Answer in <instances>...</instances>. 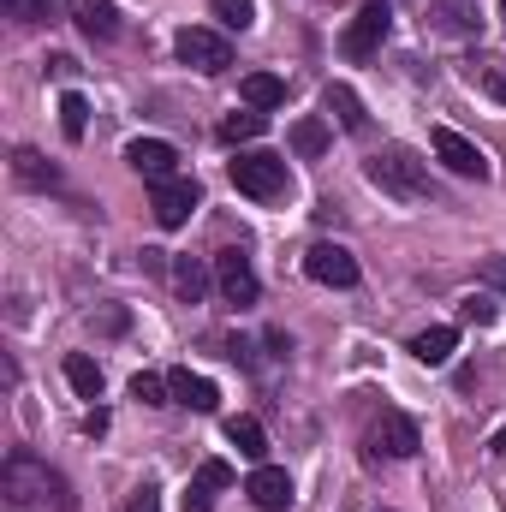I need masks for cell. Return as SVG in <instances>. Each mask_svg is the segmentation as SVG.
Listing matches in <instances>:
<instances>
[{"label":"cell","instance_id":"obj_14","mask_svg":"<svg viewBox=\"0 0 506 512\" xmlns=\"http://www.w3.org/2000/svg\"><path fill=\"white\" fill-rule=\"evenodd\" d=\"M66 6H72V18H78L84 36H96V42H114L120 36V12L108 0H66Z\"/></svg>","mask_w":506,"mask_h":512},{"label":"cell","instance_id":"obj_32","mask_svg":"<svg viewBox=\"0 0 506 512\" xmlns=\"http://www.w3.org/2000/svg\"><path fill=\"white\" fill-rule=\"evenodd\" d=\"M489 453H506V429L495 435V441H489Z\"/></svg>","mask_w":506,"mask_h":512},{"label":"cell","instance_id":"obj_13","mask_svg":"<svg viewBox=\"0 0 506 512\" xmlns=\"http://www.w3.org/2000/svg\"><path fill=\"white\" fill-rule=\"evenodd\" d=\"M227 483H233V465L227 459H203L191 489H185V512H209L215 507V489H227Z\"/></svg>","mask_w":506,"mask_h":512},{"label":"cell","instance_id":"obj_26","mask_svg":"<svg viewBox=\"0 0 506 512\" xmlns=\"http://www.w3.org/2000/svg\"><path fill=\"white\" fill-rule=\"evenodd\" d=\"M131 399H143V405H173V387H167V376L137 370V376H131Z\"/></svg>","mask_w":506,"mask_h":512},{"label":"cell","instance_id":"obj_22","mask_svg":"<svg viewBox=\"0 0 506 512\" xmlns=\"http://www.w3.org/2000/svg\"><path fill=\"white\" fill-rule=\"evenodd\" d=\"M227 441H233L245 459H256V465H262V453H268V435H262L256 417H233V423H227Z\"/></svg>","mask_w":506,"mask_h":512},{"label":"cell","instance_id":"obj_18","mask_svg":"<svg viewBox=\"0 0 506 512\" xmlns=\"http://www.w3.org/2000/svg\"><path fill=\"white\" fill-rule=\"evenodd\" d=\"M453 346H459V334L441 322V328H423L417 340H411V352H417V364H429V370H441L447 358H453Z\"/></svg>","mask_w":506,"mask_h":512},{"label":"cell","instance_id":"obj_11","mask_svg":"<svg viewBox=\"0 0 506 512\" xmlns=\"http://www.w3.org/2000/svg\"><path fill=\"white\" fill-rule=\"evenodd\" d=\"M126 161L155 185V179H173V167H179V149L167 143V137H137V143H126Z\"/></svg>","mask_w":506,"mask_h":512},{"label":"cell","instance_id":"obj_20","mask_svg":"<svg viewBox=\"0 0 506 512\" xmlns=\"http://www.w3.org/2000/svg\"><path fill=\"white\" fill-rule=\"evenodd\" d=\"M239 96H245V108H280L286 102V78H274V72H251L245 84H239Z\"/></svg>","mask_w":506,"mask_h":512},{"label":"cell","instance_id":"obj_27","mask_svg":"<svg viewBox=\"0 0 506 512\" xmlns=\"http://www.w3.org/2000/svg\"><path fill=\"white\" fill-rule=\"evenodd\" d=\"M215 18L227 30H251L256 24V0H215Z\"/></svg>","mask_w":506,"mask_h":512},{"label":"cell","instance_id":"obj_31","mask_svg":"<svg viewBox=\"0 0 506 512\" xmlns=\"http://www.w3.org/2000/svg\"><path fill=\"white\" fill-rule=\"evenodd\" d=\"M483 280H489L495 292H506V256H489V262H483Z\"/></svg>","mask_w":506,"mask_h":512},{"label":"cell","instance_id":"obj_21","mask_svg":"<svg viewBox=\"0 0 506 512\" xmlns=\"http://www.w3.org/2000/svg\"><path fill=\"white\" fill-rule=\"evenodd\" d=\"M66 382H72L78 399H102V370H96V358H84V352L66 358Z\"/></svg>","mask_w":506,"mask_h":512},{"label":"cell","instance_id":"obj_24","mask_svg":"<svg viewBox=\"0 0 506 512\" xmlns=\"http://www.w3.org/2000/svg\"><path fill=\"white\" fill-rule=\"evenodd\" d=\"M60 131H66L72 143H78V137L90 131V102H84L78 90H66V96H60Z\"/></svg>","mask_w":506,"mask_h":512},{"label":"cell","instance_id":"obj_29","mask_svg":"<svg viewBox=\"0 0 506 512\" xmlns=\"http://www.w3.org/2000/svg\"><path fill=\"white\" fill-rule=\"evenodd\" d=\"M465 322L489 328V322H495V304H489V298H465Z\"/></svg>","mask_w":506,"mask_h":512},{"label":"cell","instance_id":"obj_3","mask_svg":"<svg viewBox=\"0 0 506 512\" xmlns=\"http://www.w3.org/2000/svg\"><path fill=\"white\" fill-rule=\"evenodd\" d=\"M233 185L251 197V203H280L292 191V173H286V155H268V149H251L233 161Z\"/></svg>","mask_w":506,"mask_h":512},{"label":"cell","instance_id":"obj_25","mask_svg":"<svg viewBox=\"0 0 506 512\" xmlns=\"http://www.w3.org/2000/svg\"><path fill=\"white\" fill-rule=\"evenodd\" d=\"M322 149H328V126H322V120H298V126H292V155L316 161Z\"/></svg>","mask_w":506,"mask_h":512},{"label":"cell","instance_id":"obj_17","mask_svg":"<svg viewBox=\"0 0 506 512\" xmlns=\"http://www.w3.org/2000/svg\"><path fill=\"white\" fill-rule=\"evenodd\" d=\"M12 179L30 185V191H54V185H60V167L42 161L36 149H12Z\"/></svg>","mask_w":506,"mask_h":512},{"label":"cell","instance_id":"obj_7","mask_svg":"<svg viewBox=\"0 0 506 512\" xmlns=\"http://www.w3.org/2000/svg\"><path fill=\"white\" fill-rule=\"evenodd\" d=\"M304 274L316 280V286H358V256L346 251V245H310L304 251Z\"/></svg>","mask_w":506,"mask_h":512},{"label":"cell","instance_id":"obj_16","mask_svg":"<svg viewBox=\"0 0 506 512\" xmlns=\"http://www.w3.org/2000/svg\"><path fill=\"white\" fill-rule=\"evenodd\" d=\"M322 108L340 120V131H364L370 126V114H364V102H358L352 84H328V90H322Z\"/></svg>","mask_w":506,"mask_h":512},{"label":"cell","instance_id":"obj_15","mask_svg":"<svg viewBox=\"0 0 506 512\" xmlns=\"http://www.w3.org/2000/svg\"><path fill=\"white\" fill-rule=\"evenodd\" d=\"M167 387H173V405H191V411H215V405H221V387L209 382V376L173 370V376H167Z\"/></svg>","mask_w":506,"mask_h":512},{"label":"cell","instance_id":"obj_2","mask_svg":"<svg viewBox=\"0 0 506 512\" xmlns=\"http://www.w3.org/2000/svg\"><path fill=\"white\" fill-rule=\"evenodd\" d=\"M0 483H6V507H30L36 495H54V507L72 512L66 477H54V471H48V465H36L30 453H12V459H6V471H0Z\"/></svg>","mask_w":506,"mask_h":512},{"label":"cell","instance_id":"obj_5","mask_svg":"<svg viewBox=\"0 0 506 512\" xmlns=\"http://www.w3.org/2000/svg\"><path fill=\"white\" fill-rule=\"evenodd\" d=\"M387 30H393V12H387V0L358 6V18H352V24H346V36H340V54H346V60H370V54H381Z\"/></svg>","mask_w":506,"mask_h":512},{"label":"cell","instance_id":"obj_33","mask_svg":"<svg viewBox=\"0 0 506 512\" xmlns=\"http://www.w3.org/2000/svg\"><path fill=\"white\" fill-rule=\"evenodd\" d=\"M501 18H506V0H501Z\"/></svg>","mask_w":506,"mask_h":512},{"label":"cell","instance_id":"obj_1","mask_svg":"<svg viewBox=\"0 0 506 512\" xmlns=\"http://www.w3.org/2000/svg\"><path fill=\"white\" fill-rule=\"evenodd\" d=\"M364 173H370L376 191L399 197V203H429V197H435V185H429V161H423L417 149H405V143L376 149V155L364 161Z\"/></svg>","mask_w":506,"mask_h":512},{"label":"cell","instance_id":"obj_9","mask_svg":"<svg viewBox=\"0 0 506 512\" xmlns=\"http://www.w3.org/2000/svg\"><path fill=\"white\" fill-rule=\"evenodd\" d=\"M149 209H155V221L173 233V227L191 221V209H197V185H191V179H155V185H149Z\"/></svg>","mask_w":506,"mask_h":512},{"label":"cell","instance_id":"obj_6","mask_svg":"<svg viewBox=\"0 0 506 512\" xmlns=\"http://www.w3.org/2000/svg\"><path fill=\"white\" fill-rule=\"evenodd\" d=\"M435 155H441L447 173H459V179H489V173H495L489 155H483L465 131H453V126H435Z\"/></svg>","mask_w":506,"mask_h":512},{"label":"cell","instance_id":"obj_12","mask_svg":"<svg viewBox=\"0 0 506 512\" xmlns=\"http://www.w3.org/2000/svg\"><path fill=\"white\" fill-rule=\"evenodd\" d=\"M245 495H251L262 512H286L292 507V477H286L280 465H256L251 483H245Z\"/></svg>","mask_w":506,"mask_h":512},{"label":"cell","instance_id":"obj_10","mask_svg":"<svg viewBox=\"0 0 506 512\" xmlns=\"http://www.w3.org/2000/svg\"><path fill=\"white\" fill-rule=\"evenodd\" d=\"M370 447L387 453V459H411V453L423 447V435H417V423H411L405 411H381L376 429H370Z\"/></svg>","mask_w":506,"mask_h":512},{"label":"cell","instance_id":"obj_8","mask_svg":"<svg viewBox=\"0 0 506 512\" xmlns=\"http://www.w3.org/2000/svg\"><path fill=\"white\" fill-rule=\"evenodd\" d=\"M215 286H221V298L227 304H256V292H262V280H256V268H251V256L245 251H221L215 256Z\"/></svg>","mask_w":506,"mask_h":512},{"label":"cell","instance_id":"obj_30","mask_svg":"<svg viewBox=\"0 0 506 512\" xmlns=\"http://www.w3.org/2000/svg\"><path fill=\"white\" fill-rule=\"evenodd\" d=\"M126 512H161V489H149V483H143V489L126 501Z\"/></svg>","mask_w":506,"mask_h":512},{"label":"cell","instance_id":"obj_28","mask_svg":"<svg viewBox=\"0 0 506 512\" xmlns=\"http://www.w3.org/2000/svg\"><path fill=\"white\" fill-rule=\"evenodd\" d=\"M6 12H12L18 24H48V18H54V0H6Z\"/></svg>","mask_w":506,"mask_h":512},{"label":"cell","instance_id":"obj_4","mask_svg":"<svg viewBox=\"0 0 506 512\" xmlns=\"http://www.w3.org/2000/svg\"><path fill=\"white\" fill-rule=\"evenodd\" d=\"M173 54H179L185 66H197V72H227V66H233V42H227L221 30H203V24H185V30L173 36Z\"/></svg>","mask_w":506,"mask_h":512},{"label":"cell","instance_id":"obj_19","mask_svg":"<svg viewBox=\"0 0 506 512\" xmlns=\"http://www.w3.org/2000/svg\"><path fill=\"white\" fill-rule=\"evenodd\" d=\"M173 286H179V298H185V304H197V298L215 286V274H209L197 256H173Z\"/></svg>","mask_w":506,"mask_h":512},{"label":"cell","instance_id":"obj_23","mask_svg":"<svg viewBox=\"0 0 506 512\" xmlns=\"http://www.w3.org/2000/svg\"><path fill=\"white\" fill-rule=\"evenodd\" d=\"M262 131H268V114H262V108H245V114H227V120H221V137H227V143H251Z\"/></svg>","mask_w":506,"mask_h":512}]
</instances>
